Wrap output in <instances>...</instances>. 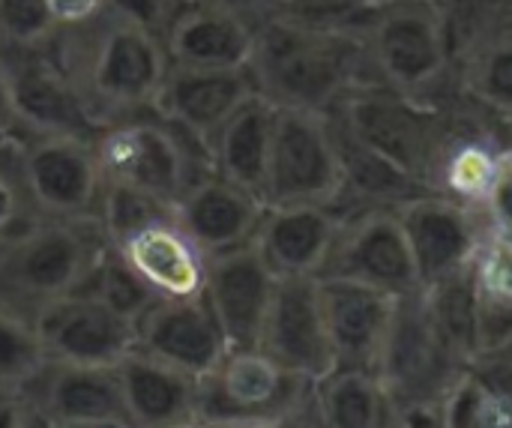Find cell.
<instances>
[{"mask_svg":"<svg viewBox=\"0 0 512 428\" xmlns=\"http://www.w3.org/2000/svg\"><path fill=\"white\" fill-rule=\"evenodd\" d=\"M342 216L333 207L318 204H282L270 207L258 225L255 246L276 279L321 276L339 237Z\"/></svg>","mask_w":512,"mask_h":428,"instance_id":"44dd1931","label":"cell"},{"mask_svg":"<svg viewBox=\"0 0 512 428\" xmlns=\"http://www.w3.org/2000/svg\"><path fill=\"white\" fill-rule=\"evenodd\" d=\"M186 0H105V15L147 30L165 42V33Z\"/></svg>","mask_w":512,"mask_h":428,"instance_id":"d590c367","label":"cell"},{"mask_svg":"<svg viewBox=\"0 0 512 428\" xmlns=\"http://www.w3.org/2000/svg\"><path fill=\"white\" fill-rule=\"evenodd\" d=\"M276 282L279 279L261 258L255 240L210 255L204 300L216 315L228 348H258Z\"/></svg>","mask_w":512,"mask_h":428,"instance_id":"2e32d148","label":"cell"},{"mask_svg":"<svg viewBox=\"0 0 512 428\" xmlns=\"http://www.w3.org/2000/svg\"><path fill=\"white\" fill-rule=\"evenodd\" d=\"M138 348L192 378H204L228 354V339L204 297L156 300L138 321Z\"/></svg>","mask_w":512,"mask_h":428,"instance_id":"d6986e66","label":"cell"},{"mask_svg":"<svg viewBox=\"0 0 512 428\" xmlns=\"http://www.w3.org/2000/svg\"><path fill=\"white\" fill-rule=\"evenodd\" d=\"M126 417L135 428L198 426V378L135 348L117 363Z\"/></svg>","mask_w":512,"mask_h":428,"instance_id":"603a6c76","label":"cell"},{"mask_svg":"<svg viewBox=\"0 0 512 428\" xmlns=\"http://www.w3.org/2000/svg\"><path fill=\"white\" fill-rule=\"evenodd\" d=\"M105 18L108 24L96 33L81 75L72 78L99 129L111 126V117L153 111L156 93L171 66L159 36L111 15Z\"/></svg>","mask_w":512,"mask_h":428,"instance_id":"8992f818","label":"cell"},{"mask_svg":"<svg viewBox=\"0 0 512 428\" xmlns=\"http://www.w3.org/2000/svg\"><path fill=\"white\" fill-rule=\"evenodd\" d=\"M45 369L48 357L33 327V318L0 303V393L30 396Z\"/></svg>","mask_w":512,"mask_h":428,"instance_id":"f1b7e54d","label":"cell"},{"mask_svg":"<svg viewBox=\"0 0 512 428\" xmlns=\"http://www.w3.org/2000/svg\"><path fill=\"white\" fill-rule=\"evenodd\" d=\"M210 3L231 12V15H237V18H243L252 27H258L261 21L273 18L276 12L285 9V0H210Z\"/></svg>","mask_w":512,"mask_h":428,"instance_id":"ab89813d","label":"cell"},{"mask_svg":"<svg viewBox=\"0 0 512 428\" xmlns=\"http://www.w3.org/2000/svg\"><path fill=\"white\" fill-rule=\"evenodd\" d=\"M255 96V81L249 69H195L168 66V75L156 93L153 114L192 132L207 147L225 120Z\"/></svg>","mask_w":512,"mask_h":428,"instance_id":"e0dca14e","label":"cell"},{"mask_svg":"<svg viewBox=\"0 0 512 428\" xmlns=\"http://www.w3.org/2000/svg\"><path fill=\"white\" fill-rule=\"evenodd\" d=\"M114 249L159 300L204 297L210 255L186 234L177 213L132 231Z\"/></svg>","mask_w":512,"mask_h":428,"instance_id":"ffe728a7","label":"cell"},{"mask_svg":"<svg viewBox=\"0 0 512 428\" xmlns=\"http://www.w3.org/2000/svg\"><path fill=\"white\" fill-rule=\"evenodd\" d=\"M276 132V105L264 96L246 99L210 141L216 174L264 198ZM267 201V198H264Z\"/></svg>","mask_w":512,"mask_h":428,"instance_id":"484cf974","label":"cell"},{"mask_svg":"<svg viewBox=\"0 0 512 428\" xmlns=\"http://www.w3.org/2000/svg\"><path fill=\"white\" fill-rule=\"evenodd\" d=\"M33 327L48 363L60 366H117L138 348V324L87 291L45 303Z\"/></svg>","mask_w":512,"mask_h":428,"instance_id":"7c38bea8","label":"cell"},{"mask_svg":"<svg viewBox=\"0 0 512 428\" xmlns=\"http://www.w3.org/2000/svg\"><path fill=\"white\" fill-rule=\"evenodd\" d=\"M21 186L45 219H99L102 165L87 135H33L21 153Z\"/></svg>","mask_w":512,"mask_h":428,"instance_id":"30bf717a","label":"cell"},{"mask_svg":"<svg viewBox=\"0 0 512 428\" xmlns=\"http://www.w3.org/2000/svg\"><path fill=\"white\" fill-rule=\"evenodd\" d=\"M252 42L255 27L210 0H186L165 33L168 60L195 69H243Z\"/></svg>","mask_w":512,"mask_h":428,"instance_id":"cb8c5ba5","label":"cell"},{"mask_svg":"<svg viewBox=\"0 0 512 428\" xmlns=\"http://www.w3.org/2000/svg\"><path fill=\"white\" fill-rule=\"evenodd\" d=\"M459 90L495 120L512 117V30L492 39L456 69Z\"/></svg>","mask_w":512,"mask_h":428,"instance_id":"f546056e","label":"cell"},{"mask_svg":"<svg viewBox=\"0 0 512 428\" xmlns=\"http://www.w3.org/2000/svg\"><path fill=\"white\" fill-rule=\"evenodd\" d=\"M18 129H24V123H21L18 105H15V93H12L9 75L0 66V144H6Z\"/></svg>","mask_w":512,"mask_h":428,"instance_id":"b9f144b4","label":"cell"},{"mask_svg":"<svg viewBox=\"0 0 512 428\" xmlns=\"http://www.w3.org/2000/svg\"><path fill=\"white\" fill-rule=\"evenodd\" d=\"M474 276L480 285L495 288L512 297V249L495 240H483L477 258H474Z\"/></svg>","mask_w":512,"mask_h":428,"instance_id":"74e56055","label":"cell"},{"mask_svg":"<svg viewBox=\"0 0 512 428\" xmlns=\"http://www.w3.org/2000/svg\"><path fill=\"white\" fill-rule=\"evenodd\" d=\"M444 414L447 428H512V399L465 369L444 396Z\"/></svg>","mask_w":512,"mask_h":428,"instance_id":"1f68e13d","label":"cell"},{"mask_svg":"<svg viewBox=\"0 0 512 428\" xmlns=\"http://www.w3.org/2000/svg\"><path fill=\"white\" fill-rule=\"evenodd\" d=\"M0 66L9 75L21 123L30 135H87L93 123L69 69L51 60L42 48H0Z\"/></svg>","mask_w":512,"mask_h":428,"instance_id":"9a60e30c","label":"cell"},{"mask_svg":"<svg viewBox=\"0 0 512 428\" xmlns=\"http://www.w3.org/2000/svg\"><path fill=\"white\" fill-rule=\"evenodd\" d=\"M453 72L492 39L512 30V0H438Z\"/></svg>","mask_w":512,"mask_h":428,"instance_id":"83f0119b","label":"cell"},{"mask_svg":"<svg viewBox=\"0 0 512 428\" xmlns=\"http://www.w3.org/2000/svg\"><path fill=\"white\" fill-rule=\"evenodd\" d=\"M18 213H21V189L15 177L6 168H0V237H6L18 225Z\"/></svg>","mask_w":512,"mask_h":428,"instance_id":"60d3db41","label":"cell"},{"mask_svg":"<svg viewBox=\"0 0 512 428\" xmlns=\"http://www.w3.org/2000/svg\"><path fill=\"white\" fill-rule=\"evenodd\" d=\"M369 3H390V0H369Z\"/></svg>","mask_w":512,"mask_h":428,"instance_id":"681fc988","label":"cell"},{"mask_svg":"<svg viewBox=\"0 0 512 428\" xmlns=\"http://www.w3.org/2000/svg\"><path fill=\"white\" fill-rule=\"evenodd\" d=\"M66 428H135L126 420H114V423H90V426H66Z\"/></svg>","mask_w":512,"mask_h":428,"instance_id":"7dc6e473","label":"cell"},{"mask_svg":"<svg viewBox=\"0 0 512 428\" xmlns=\"http://www.w3.org/2000/svg\"><path fill=\"white\" fill-rule=\"evenodd\" d=\"M57 30L48 0H0V48H42Z\"/></svg>","mask_w":512,"mask_h":428,"instance_id":"d6a6232c","label":"cell"},{"mask_svg":"<svg viewBox=\"0 0 512 428\" xmlns=\"http://www.w3.org/2000/svg\"><path fill=\"white\" fill-rule=\"evenodd\" d=\"M81 291L93 294L96 300H102L105 306H111L114 312H120L123 318H129L135 324L159 300L111 243L99 255V261H96V267H93V273Z\"/></svg>","mask_w":512,"mask_h":428,"instance_id":"4dcf8cb0","label":"cell"},{"mask_svg":"<svg viewBox=\"0 0 512 428\" xmlns=\"http://www.w3.org/2000/svg\"><path fill=\"white\" fill-rule=\"evenodd\" d=\"M369 0H285L282 12H294L324 24H348L360 27V15L366 12Z\"/></svg>","mask_w":512,"mask_h":428,"instance_id":"8d00e7d4","label":"cell"},{"mask_svg":"<svg viewBox=\"0 0 512 428\" xmlns=\"http://www.w3.org/2000/svg\"><path fill=\"white\" fill-rule=\"evenodd\" d=\"M345 192L342 156L327 114L276 108L273 153L264 198L270 207L318 204L339 207Z\"/></svg>","mask_w":512,"mask_h":428,"instance_id":"9c48e42d","label":"cell"},{"mask_svg":"<svg viewBox=\"0 0 512 428\" xmlns=\"http://www.w3.org/2000/svg\"><path fill=\"white\" fill-rule=\"evenodd\" d=\"M21 428H60L30 396L24 402V420H21Z\"/></svg>","mask_w":512,"mask_h":428,"instance_id":"f6af8a7d","label":"cell"},{"mask_svg":"<svg viewBox=\"0 0 512 428\" xmlns=\"http://www.w3.org/2000/svg\"><path fill=\"white\" fill-rule=\"evenodd\" d=\"M246 69L270 105L315 114H330L348 93L381 84L360 27L294 12H276L255 27Z\"/></svg>","mask_w":512,"mask_h":428,"instance_id":"6da1fadb","label":"cell"},{"mask_svg":"<svg viewBox=\"0 0 512 428\" xmlns=\"http://www.w3.org/2000/svg\"><path fill=\"white\" fill-rule=\"evenodd\" d=\"M195 428H267V426H246V423H201Z\"/></svg>","mask_w":512,"mask_h":428,"instance_id":"c3c4849f","label":"cell"},{"mask_svg":"<svg viewBox=\"0 0 512 428\" xmlns=\"http://www.w3.org/2000/svg\"><path fill=\"white\" fill-rule=\"evenodd\" d=\"M486 237L512 249V147H504L495 180L480 204Z\"/></svg>","mask_w":512,"mask_h":428,"instance_id":"e575fe53","label":"cell"},{"mask_svg":"<svg viewBox=\"0 0 512 428\" xmlns=\"http://www.w3.org/2000/svg\"><path fill=\"white\" fill-rule=\"evenodd\" d=\"M312 408L324 428H390L396 414L375 372L342 366L312 384Z\"/></svg>","mask_w":512,"mask_h":428,"instance_id":"4316f807","label":"cell"},{"mask_svg":"<svg viewBox=\"0 0 512 428\" xmlns=\"http://www.w3.org/2000/svg\"><path fill=\"white\" fill-rule=\"evenodd\" d=\"M267 201L222 174L198 180L177 204V222L207 252L219 255L255 240Z\"/></svg>","mask_w":512,"mask_h":428,"instance_id":"7402d4cb","label":"cell"},{"mask_svg":"<svg viewBox=\"0 0 512 428\" xmlns=\"http://www.w3.org/2000/svg\"><path fill=\"white\" fill-rule=\"evenodd\" d=\"M258 348L291 375L321 381L336 369L318 276L279 279Z\"/></svg>","mask_w":512,"mask_h":428,"instance_id":"5bb4252c","label":"cell"},{"mask_svg":"<svg viewBox=\"0 0 512 428\" xmlns=\"http://www.w3.org/2000/svg\"><path fill=\"white\" fill-rule=\"evenodd\" d=\"M318 282L336 366L375 372L399 297L333 276H318Z\"/></svg>","mask_w":512,"mask_h":428,"instance_id":"ac0fdd59","label":"cell"},{"mask_svg":"<svg viewBox=\"0 0 512 428\" xmlns=\"http://www.w3.org/2000/svg\"><path fill=\"white\" fill-rule=\"evenodd\" d=\"M393 210L408 237L420 285H435L468 270L486 240L480 210L441 192L411 195Z\"/></svg>","mask_w":512,"mask_h":428,"instance_id":"4fadbf2b","label":"cell"},{"mask_svg":"<svg viewBox=\"0 0 512 428\" xmlns=\"http://www.w3.org/2000/svg\"><path fill=\"white\" fill-rule=\"evenodd\" d=\"M27 396H3L0 393V428H21Z\"/></svg>","mask_w":512,"mask_h":428,"instance_id":"ee69618b","label":"cell"},{"mask_svg":"<svg viewBox=\"0 0 512 428\" xmlns=\"http://www.w3.org/2000/svg\"><path fill=\"white\" fill-rule=\"evenodd\" d=\"M267 428H324V426H321V420H318V414H315V408H312V396H309L303 405H297L294 411L282 414L279 420H273Z\"/></svg>","mask_w":512,"mask_h":428,"instance_id":"7bdbcfd3","label":"cell"},{"mask_svg":"<svg viewBox=\"0 0 512 428\" xmlns=\"http://www.w3.org/2000/svg\"><path fill=\"white\" fill-rule=\"evenodd\" d=\"M390 428H447L444 399H438V402H411V405H396L393 426Z\"/></svg>","mask_w":512,"mask_h":428,"instance_id":"f35d334b","label":"cell"},{"mask_svg":"<svg viewBox=\"0 0 512 428\" xmlns=\"http://www.w3.org/2000/svg\"><path fill=\"white\" fill-rule=\"evenodd\" d=\"M105 183L147 192L171 207L207 174H216L210 147L162 120H117L93 135Z\"/></svg>","mask_w":512,"mask_h":428,"instance_id":"5b68a950","label":"cell"},{"mask_svg":"<svg viewBox=\"0 0 512 428\" xmlns=\"http://www.w3.org/2000/svg\"><path fill=\"white\" fill-rule=\"evenodd\" d=\"M360 30L384 87L420 99H447L459 90L438 0L369 3Z\"/></svg>","mask_w":512,"mask_h":428,"instance_id":"277c9868","label":"cell"},{"mask_svg":"<svg viewBox=\"0 0 512 428\" xmlns=\"http://www.w3.org/2000/svg\"><path fill=\"white\" fill-rule=\"evenodd\" d=\"M468 105L471 99L462 90L447 99H420L378 84L348 93L330 114H336L360 144L429 189L435 162Z\"/></svg>","mask_w":512,"mask_h":428,"instance_id":"7a4b0ae2","label":"cell"},{"mask_svg":"<svg viewBox=\"0 0 512 428\" xmlns=\"http://www.w3.org/2000/svg\"><path fill=\"white\" fill-rule=\"evenodd\" d=\"M321 276L360 282L390 297L420 291V273L393 207H372L342 216L339 237Z\"/></svg>","mask_w":512,"mask_h":428,"instance_id":"8fae6325","label":"cell"},{"mask_svg":"<svg viewBox=\"0 0 512 428\" xmlns=\"http://www.w3.org/2000/svg\"><path fill=\"white\" fill-rule=\"evenodd\" d=\"M468 366L435 324L423 288L396 300V315L375 369L393 405L444 399Z\"/></svg>","mask_w":512,"mask_h":428,"instance_id":"52a82bcc","label":"cell"},{"mask_svg":"<svg viewBox=\"0 0 512 428\" xmlns=\"http://www.w3.org/2000/svg\"><path fill=\"white\" fill-rule=\"evenodd\" d=\"M512 351V297L477 282L474 300V360Z\"/></svg>","mask_w":512,"mask_h":428,"instance_id":"836d02e7","label":"cell"},{"mask_svg":"<svg viewBox=\"0 0 512 428\" xmlns=\"http://www.w3.org/2000/svg\"><path fill=\"white\" fill-rule=\"evenodd\" d=\"M312 396V381L291 375L261 348H228L222 363L198 378V426H270Z\"/></svg>","mask_w":512,"mask_h":428,"instance_id":"ba28073f","label":"cell"},{"mask_svg":"<svg viewBox=\"0 0 512 428\" xmlns=\"http://www.w3.org/2000/svg\"><path fill=\"white\" fill-rule=\"evenodd\" d=\"M498 138L504 147H512V117L510 120H498Z\"/></svg>","mask_w":512,"mask_h":428,"instance_id":"bcb514c9","label":"cell"},{"mask_svg":"<svg viewBox=\"0 0 512 428\" xmlns=\"http://www.w3.org/2000/svg\"><path fill=\"white\" fill-rule=\"evenodd\" d=\"M30 399L60 428L114 420L129 423L117 366L48 363L45 375L30 390Z\"/></svg>","mask_w":512,"mask_h":428,"instance_id":"d4e9b609","label":"cell"},{"mask_svg":"<svg viewBox=\"0 0 512 428\" xmlns=\"http://www.w3.org/2000/svg\"><path fill=\"white\" fill-rule=\"evenodd\" d=\"M108 240L99 219H42L0 237V303L33 318L90 279Z\"/></svg>","mask_w":512,"mask_h":428,"instance_id":"3957f363","label":"cell"}]
</instances>
